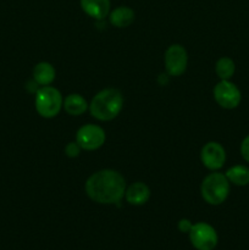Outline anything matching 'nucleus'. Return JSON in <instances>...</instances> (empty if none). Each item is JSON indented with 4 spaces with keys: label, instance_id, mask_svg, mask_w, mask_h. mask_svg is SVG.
Instances as JSON below:
<instances>
[{
    "label": "nucleus",
    "instance_id": "f257e3e1",
    "mask_svg": "<svg viewBox=\"0 0 249 250\" xmlns=\"http://www.w3.org/2000/svg\"><path fill=\"white\" fill-rule=\"evenodd\" d=\"M126 180L117 171L105 168L94 172L85 181L84 189L88 197L98 204H117L126 192Z\"/></svg>",
    "mask_w": 249,
    "mask_h": 250
},
{
    "label": "nucleus",
    "instance_id": "f03ea898",
    "mask_svg": "<svg viewBox=\"0 0 249 250\" xmlns=\"http://www.w3.org/2000/svg\"><path fill=\"white\" fill-rule=\"evenodd\" d=\"M124 106V97L119 89L106 88L93 97L89 104V111L99 121H111L119 116Z\"/></svg>",
    "mask_w": 249,
    "mask_h": 250
},
{
    "label": "nucleus",
    "instance_id": "7ed1b4c3",
    "mask_svg": "<svg viewBox=\"0 0 249 250\" xmlns=\"http://www.w3.org/2000/svg\"><path fill=\"white\" fill-rule=\"evenodd\" d=\"M229 189H231V183L227 180L226 175L219 171H214L203 180L200 186V194L205 203L216 207L226 202Z\"/></svg>",
    "mask_w": 249,
    "mask_h": 250
},
{
    "label": "nucleus",
    "instance_id": "20e7f679",
    "mask_svg": "<svg viewBox=\"0 0 249 250\" xmlns=\"http://www.w3.org/2000/svg\"><path fill=\"white\" fill-rule=\"evenodd\" d=\"M63 104V98L60 90L51 85L39 88L34 98V106L37 112L44 119H53L58 116Z\"/></svg>",
    "mask_w": 249,
    "mask_h": 250
},
{
    "label": "nucleus",
    "instance_id": "39448f33",
    "mask_svg": "<svg viewBox=\"0 0 249 250\" xmlns=\"http://www.w3.org/2000/svg\"><path fill=\"white\" fill-rule=\"evenodd\" d=\"M189 242L197 250H214L219 244V234L211 225L207 222L193 224L188 232Z\"/></svg>",
    "mask_w": 249,
    "mask_h": 250
},
{
    "label": "nucleus",
    "instance_id": "423d86ee",
    "mask_svg": "<svg viewBox=\"0 0 249 250\" xmlns=\"http://www.w3.org/2000/svg\"><path fill=\"white\" fill-rule=\"evenodd\" d=\"M214 99L222 109H236L242 100V93L239 88L231 81L220 80L214 87Z\"/></svg>",
    "mask_w": 249,
    "mask_h": 250
},
{
    "label": "nucleus",
    "instance_id": "0eeeda50",
    "mask_svg": "<svg viewBox=\"0 0 249 250\" xmlns=\"http://www.w3.org/2000/svg\"><path fill=\"white\" fill-rule=\"evenodd\" d=\"M106 134L100 126L88 124L81 127L76 133V142L80 144L82 150L93 151L102 148L105 143Z\"/></svg>",
    "mask_w": 249,
    "mask_h": 250
},
{
    "label": "nucleus",
    "instance_id": "6e6552de",
    "mask_svg": "<svg viewBox=\"0 0 249 250\" xmlns=\"http://www.w3.org/2000/svg\"><path fill=\"white\" fill-rule=\"evenodd\" d=\"M165 70L168 76L178 77L187 70L188 54L187 50L180 44H172L165 51Z\"/></svg>",
    "mask_w": 249,
    "mask_h": 250
},
{
    "label": "nucleus",
    "instance_id": "1a4fd4ad",
    "mask_svg": "<svg viewBox=\"0 0 249 250\" xmlns=\"http://www.w3.org/2000/svg\"><path fill=\"white\" fill-rule=\"evenodd\" d=\"M200 160L208 170L217 171L226 163V151L217 142H209L202 148Z\"/></svg>",
    "mask_w": 249,
    "mask_h": 250
},
{
    "label": "nucleus",
    "instance_id": "9d476101",
    "mask_svg": "<svg viewBox=\"0 0 249 250\" xmlns=\"http://www.w3.org/2000/svg\"><path fill=\"white\" fill-rule=\"evenodd\" d=\"M150 198V189L148 186L143 182L132 183L129 187L126 188L124 192V199L128 204L134 207H141L144 205Z\"/></svg>",
    "mask_w": 249,
    "mask_h": 250
},
{
    "label": "nucleus",
    "instance_id": "9b49d317",
    "mask_svg": "<svg viewBox=\"0 0 249 250\" xmlns=\"http://www.w3.org/2000/svg\"><path fill=\"white\" fill-rule=\"evenodd\" d=\"M81 7L88 16L103 20L110 12V0H81Z\"/></svg>",
    "mask_w": 249,
    "mask_h": 250
},
{
    "label": "nucleus",
    "instance_id": "f8f14e48",
    "mask_svg": "<svg viewBox=\"0 0 249 250\" xmlns=\"http://www.w3.org/2000/svg\"><path fill=\"white\" fill-rule=\"evenodd\" d=\"M88 103L85 100V98H83L81 94L77 93H72V94H68L67 97L63 99L62 107L68 115L71 116H81V115L84 114L88 109Z\"/></svg>",
    "mask_w": 249,
    "mask_h": 250
},
{
    "label": "nucleus",
    "instance_id": "ddd939ff",
    "mask_svg": "<svg viewBox=\"0 0 249 250\" xmlns=\"http://www.w3.org/2000/svg\"><path fill=\"white\" fill-rule=\"evenodd\" d=\"M55 76L56 72L54 66L51 63L45 62V61L37 63L33 68L34 82L37 84L42 85V87H44V85H50L54 82V80H55Z\"/></svg>",
    "mask_w": 249,
    "mask_h": 250
},
{
    "label": "nucleus",
    "instance_id": "4468645a",
    "mask_svg": "<svg viewBox=\"0 0 249 250\" xmlns=\"http://www.w3.org/2000/svg\"><path fill=\"white\" fill-rule=\"evenodd\" d=\"M109 20L112 26L124 28L134 21V11L128 6H119L110 12Z\"/></svg>",
    "mask_w": 249,
    "mask_h": 250
},
{
    "label": "nucleus",
    "instance_id": "2eb2a0df",
    "mask_svg": "<svg viewBox=\"0 0 249 250\" xmlns=\"http://www.w3.org/2000/svg\"><path fill=\"white\" fill-rule=\"evenodd\" d=\"M226 177L231 185L246 187L249 185V167L244 165H234L226 171Z\"/></svg>",
    "mask_w": 249,
    "mask_h": 250
},
{
    "label": "nucleus",
    "instance_id": "dca6fc26",
    "mask_svg": "<svg viewBox=\"0 0 249 250\" xmlns=\"http://www.w3.org/2000/svg\"><path fill=\"white\" fill-rule=\"evenodd\" d=\"M215 72L220 80H231L232 76L236 72V65L232 59L227 56H222L215 63Z\"/></svg>",
    "mask_w": 249,
    "mask_h": 250
},
{
    "label": "nucleus",
    "instance_id": "f3484780",
    "mask_svg": "<svg viewBox=\"0 0 249 250\" xmlns=\"http://www.w3.org/2000/svg\"><path fill=\"white\" fill-rule=\"evenodd\" d=\"M81 150H82V148H81L77 142H71V143H68L66 146L65 154L68 158H77L81 154Z\"/></svg>",
    "mask_w": 249,
    "mask_h": 250
},
{
    "label": "nucleus",
    "instance_id": "a211bd4d",
    "mask_svg": "<svg viewBox=\"0 0 249 250\" xmlns=\"http://www.w3.org/2000/svg\"><path fill=\"white\" fill-rule=\"evenodd\" d=\"M241 155L247 163H249V134L241 143Z\"/></svg>",
    "mask_w": 249,
    "mask_h": 250
},
{
    "label": "nucleus",
    "instance_id": "6ab92c4d",
    "mask_svg": "<svg viewBox=\"0 0 249 250\" xmlns=\"http://www.w3.org/2000/svg\"><path fill=\"white\" fill-rule=\"evenodd\" d=\"M193 224L189 221L188 219H182L178 221V229H180V232H182V233H188V232L190 231V229H192Z\"/></svg>",
    "mask_w": 249,
    "mask_h": 250
}]
</instances>
